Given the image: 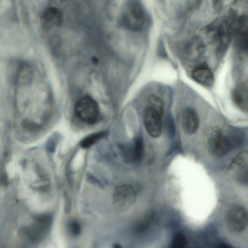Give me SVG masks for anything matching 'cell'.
<instances>
[{"mask_svg":"<svg viewBox=\"0 0 248 248\" xmlns=\"http://www.w3.org/2000/svg\"><path fill=\"white\" fill-rule=\"evenodd\" d=\"M52 223V217L48 214L35 216L31 222L22 229L23 236L32 244L43 241L48 234Z\"/></svg>","mask_w":248,"mask_h":248,"instance_id":"obj_1","label":"cell"},{"mask_svg":"<svg viewBox=\"0 0 248 248\" xmlns=\"http://www.w3.org/2000/svg\"><path fill=\"white\" fill-rule=\"evenodd\" d=\"M9 79L16 87L30 85L33 79V69L27 61L21 60L12 61L8 68Z\"/></svg>","mask_w":248,"mask_h":248,"instance_id":"obj_2","label":"cell"},{"mask_svg":"<svg viewBox=\"0 0 248 248\" xmlns=\"http://www.w3.org/2000/svg\"><path fill=\"white\" fill-rule=\"evenodd\" d=\"M74 112L80 121L89 124L97 123L100 115L97 102L90 96L81 97L77 101Z\"/></svg>","mask_w":248,"mask_h":248,"instance_id":"obj_3","label":"cell"},{"mask_svg":"<svg viewBox=\"0 0 248 248\" xmlns=\"http://www.w3.org/2000/svg\"><path fill=\"white\" fill-rule=\"evenodd\" d=\"M121 21L122 25L127 30H140L145 21V13L142 6L136 2L128 3L123 11Z\"/></svg>","mask_w":248,"mask_h":248,"instance_id":"obj_4","label":"cell"},{"mask_svg":"<svg viewBox=\"0 0 248 248\" xmlns=\"http://www.w3.org/2000/svg\"><path fill=\"white\" fill-rule=\"evenodd\" d=\"M208 144L212 153L217 157H222L231 149L229 139L224 136L221 130L216 126L207 127L205 131Z\"/></svg>","mask_w":248,"mask_h":248,"instance_id":"obj_5","label":"cell"},{"mask_svg":"<svg viewBox=\"0 0 248 248\" xmlns=\"http://www.w3.org/2000/svg\"><path fill=\"white\" fill-rule=\"evenodd\" d=\"M137 193L134 187L130 184L117 186L114 190L112 202L118 211L124 212L130 208L135 203Z\"/></svg>","mask_w":248,"mask_h":248,"instance_id":"obj_6","label":"cell"},{"mask_svg":"<svg viewBox=\"0 0 248 248\" xmlns=\"http://www.w3.org/2000/svg\"><path fill=\"white\" fill-rule=\"evenodd\" d=\"M228 228L234 232H243L248 225V211L243 206L235 204L229 208L226 215Z\"/></svg>","mask_w":248,"mask_h":248,"instance_id":"obj_7","label":"cell"},{"mask_svg":"<svg viewBox=\"0 0 248 248\" xmlns=\"http://www.w3.org/2000/svg\"><path fill=\"white\" fill-rule=\"evenodd\" d=\"M209 32H212V41L218 53H223L227 48L230 39L229 25L223 21L215 24L209 27Z\"/></svg>","mask_w":248,"mask_h":248,"instance_id":"obj_8","label":"cell"},{"mask_svg":"<svg viewBox=\"0 0 248 248\" xmlns=\"http://www.w3.org/2000/svg\"><path fill=\"white\" fill-rule=\"evenodd\" d=\"M162 117L157 111L146 106L143 114V122L146 131L151 137L157 138L161 135Z\"/></svg>","mask_w":248,"mask_h":248,"instance_id":"obj_9","label":"cell"},{"mask_svg":"<svg viewBox=\"0 0 248 248\" xmlns=\"http://www.w3.org/2000/svg\"><path fill=\"white\" fill-rule=\"evenodd\" d=\"M63 20V16L60 9L55 7L46 9L42 13L40 23L42 28L45 30L59 27Z\"/></svg>","mask_w":248,"mask_h":248,"instance_id":"obj_10","label":"cell"},{"mask_svg":"<svg viewBox=\"0 0 248 248\" xmlns=\"http://www.w3.org/2000/svg\"><path fill=\"white\" fill-rule=\"evenodd\" d=\"M200 120L197 111L191 107L186 108L181 116V125L184 131L189 135L194 134L198 130Z\"/></svg>","mask_w":248,"mask_h":248,"instance_id":"obj_11","label":"cell"},{"mask_svg":"<svg viewBox=\"0 0 248 248\" xmlns=\"http://www.w3.org/2000/svg\"><path fill=\"white\" fill-rule=\"evenodd\" d=\"M204 50V45L202 41L194 38L186 44L184 48V57L190 62H197L202 57Z\"/></svg>","mask_w":248,"mask_h":248,"instance_id":"obj_12","label":"cell"},{"mask_svg":"<svg viewBox=\"0 0 248 248\" xmlns=\"http://www.w3.org/2000/svg\"><path fill=\"white\" fill-rule=\"evenodd\" d=\"M191 76L196 82L205 87H211L214 82L212 72L205 65H200L194 68Z\"/></svg>","mask_w":248,"mask_h":248,"instance_id":"obj_13","label":"cell"},{"mask_svg":"<svg viewBox=\"0 0 248 248\" xmlns=\"http://www.w3.org/2000/svg\"><path fill=\"white\" fill-rule=\"evenodd\" d=\"M247 19L245 17L238 19L235 30V42L237 46L243 51L248 48Z\"/></svg>","mask_w":248,"mask_h":248,"instance_id":"obj_14","label":"cell"},{"mask_svg":"<svg viewBox=\"0 0 248 248\" xmlns=\"http://www.w3.org/2000/svg\"><path fill=\"white\" fill-rule=\"evenodd\" d=\"M232 98L235 105L240 109L248 111V86L247 83H241L233 91Z\"/></svg>","mask_w":248,"mask_h":248,"instance_id":"obj_15","label":"cell"},{"mask_svg":"<svg viewBox=\"0 0 248 248\" xmlns=\"http://www.w3.org/2000/svg\"><path fill=\"white\" fill-rule=\"evenodd\" d=\"M154 213L149 211L144 214L135 223L134 227V231L140 233L144 232L152 223L154 218Z\"/></svg>","mask_w":248,"mask_h":248,"instance_id":"obj_16","label":"cell"},{"mask_svg":"<svg viewBox=\"0 0 248 248\" xmlns=\"http://www.w3.org/2000/svg\"><path fill=\"white\" fill-rule=\"evenodd\" d=\"M106 135V131H100L90 134L83 138L80 142L83 149H88L94 145Z\"/></svg>","mask_w":248,"mask_h":248,"instance_id":"obj_17","label":"cell"},{"mask_svg":"<svg viewBox=\"0 0 248 248\" xmlns=\"http://www.w3.org/2000/svg\"><path fill=\"white\" fill-rule=\"evenodd\" d=\"M148 107L163 116L164 111V103L162 100L155 94L149 95L147 98V105Z\"/></svg>","mask_w":248,"mask_h":248,"instance_id":"obj_18","label":"cell"},{"mask_svg":"<svg viewBox=\"0 0 248 248\" xmlns=\"http://www.w3.org/2000/svg\"><path fill=\"white\" fill-rule=\"evenodd\" d=\"M130 152V159L135 162L140 161L143 152V144L140 138L139 137L136 139L134 145Z\"/></svg>","mask_w":248,"mask_h":248,"instance_id":"obj_19","label":"cell"},{"mask_svg":"<svg viewBox=\"0 0 248 248\" xmlns=\"http://www.w3.org/2000/svg\"><path fill=\"white\" fill-rule=\"evenodd\" d=\"M248 158V152L247 151L239 153L232 161L229 166V169L244 168L247 166Z\"/></svg>","mask_w":248,"mask_h":248,"instance_id":"obj_20","label":"cell"},{"mask_svg":"<svg viewBox=\"0 0 248 248\" xmlns=\"http://www.w3.org/2000/svg\"><path fill=\"white\" fill-rule=\"evenodd\" d=\"M187 244V239L183 233H176L173 237L172 246L174 248H183Z\"/></svg>","mask_w":248,"mask_h":248,"instance_id":"obj_21","label":"cell"},{"mask_svg":"<svg viewBox=\"0 0 248 248\" xmlns=\"http://www.w3.org/2000/svg\"><path fill=\"white\" fill-rule=\"evenodd\" d=\"M68 229L69 233L73 236H78L81 232L80 225L76 220H71L69 222Z\"/></svg>","mask_w":248,"mask_h":248,"instance_id":"obj_22","label":"cell"},{"mask_svg":"<svg viewBox=\"0 0 248 248\" xmlns=\"http://www.w3.org/2000/svg\"><path fill=\"white\" fill-rule=\"evenodd\" d=\"M114 247L118 248H121V246L118 245V244H114Z\"/></svg>","mask_w":248,"mask_h":248,"instance_id":"obj_23","label":"cell"}]
</instances>
